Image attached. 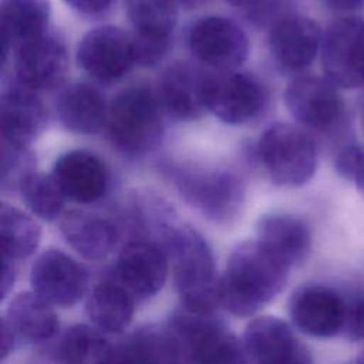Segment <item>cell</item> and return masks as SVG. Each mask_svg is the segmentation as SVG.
<instances>
[{
    "instance_id": "cell-2",
    "label": "cell",
    "mask_w": 364,
    "mask_h": 364,
    "mask_svg": "<svg viewBox=\"0 0 364 364\" xmlns=\"http://www.w3.org/2000/svg\"><path fill=\"white\" fill-rule=\"evenodd\" d=\"M171 262L172 279L183 309L213 313L220 304V277L206 239L188 225H176L161 245Z\"/></svg>"
},
{
    "instance_id": "cell-12",
    "label": "cell",
    "mask_w": 364,
    "mask_h": 364,
    "mask_svg": "<svg viewBox=\"0 0 364 364\" xmlns=\"http://www.w3.org/2000/svg\"><path fill=\"white\" fill-rule=\"evenodd\" d=\"M284 104L301 128L327 131L343 117L344 102L326 77L299 75L284 91Z\"/></svg>"
},
{
    "instance_id": "cell-24",
    "label": "cell",
    "mask_w": 364,
    "mask_h": 364,
    "mask_svg": "<svg viewBox=\"0 0 364 364\" xmlns=\"http://www.w3.org/2000/svg\"><path fill=\"white\" fill-rule=\"evenodd\" d=\"M111 364H183L169 328L146 326L114 346Z\"/></svg>"
},
{
    "instance_id": "cell-17",
    "label": "cell",
    "mask_w": 364,
    "mask_h": 364,
    "mask_svg": "<svg viewBox=\"0 0 364 364\" xmlns=\"http://www.w3.org/2000/svg\"><path fill=\"white\" fill-rule=\"evenodd\" d=\"M323 34L307 16L284 14L270 27L269 50L276 65L286 73L306 70L321 50Z\"/></svg>"
},
{
    "instance_id": "cell-9",
    "label": "cell",
    "mask_w": 364,
    "mask_h": 364,
    "mask_svg": "<svg viewBox=\"0 0 364 364\" xmlns=\"http://www.w3.org/2000/svg\"><path fill=\"white\" fill-rule=\"evenodd\" d=\"M77 64L101 84L124 78L136 64L131 34L114 26H101L82 36L75 53Z\"/></svg>"
},
{
    "instance_id": "cell-25",
    "label": "cell",
    "mask_w": 364,
    "mask_h": 364,
    "mask_svg": "<svg viewBox=\"0 0 364 364\" xmlns=\"http://www.w3.org/2000/svg\"><path fill=\"white\" fill-rule=\"evenodd\" d=\"M3 320L14 331L17 340L30 343L46 341L58 330V317L53 306L33 290L14 296Z\"/></svg>"
},
{
    "instance_id": "cell-28",
    "label": "cell",
    "mask_w": 364,
    "mask_h": 364,
    "mask_svg": "<svg viewBox=\"0 0 364 364\" xmlns=\"http://www.w3.org/2000/svg\"><path fill=\"white\" fill-rule=\"evenodd\" d=\"M125 10L132 26V38L172 44L178 21L173 0H127Z\"/></svg>"
},
{
    "instance_id": "cell-15",
    "label": "cell",
    "mask_w": 364,
    "mask_h": 364,
    "mask_svg": "<svg viewBox=\"0 0 364 364\" xmlns=\"http://www.w3.org/2000/svg\"><path fill=\"white\" fill-rule=\"evenodd\" d=\"M168 264V255L161 245L134 239L121 249L112 279L127 289L134 299H149L165 284Z\"/></svg>"
},
{
    "instance_id": "cell-6",
    "label": "cell",
    "mask_w": 364,
    "mask_h": 364,
    "mask_svg": "<svg viewBox=\"0 0 364 364\" xmlns=\"http://www.w3.org/2000/svg\"><path fill=\"white\" fill-rule=\"evenodd\" d=\"M256 155L267 178L280 186H301L317 169V146L301 127L276 122L262 134Z\"/></svg>"
},
{
    "instance_id": "cell-29",
    "label": "cell",
    "mask_w": 364,
    "mask_h": 364,
    "mask_svg": "<svg viewBox=\"0 0 364 364\" xmlns=\"http://www.w3.org/2000/svg\"><path fill=\"white\" fill-rule=\"evenodd\" d=\"M0 239L1 259L18 263L37 250L41 229L31 216L3 202L0 208Z\"/></svg>"
},
{
    "instance_id": "cell-40",
    "label": "cell",
    "mask_w": 364,
    "mask_h": 364,
    "mask_svg": "<svg viewBox=\"0 0 364 364\" xmlns=\"http://www.w3.org/2000/svg\"><path fill=\"white\" fill-rule=\"evenodd\" d=\"M176 6H182L183 9H195L206 3L208 0H173Z\"/></svg>"
},
{
    "instance_id": "cell-32",
    "label": "cell",
    "mask_w": 364,
    "mask_h": 364,
    "mask_svg": "<svg viewBox=\"0 0 364 364\" xmlns=\"http://www.w3.org/2000/svg\"><path fill=\"white\" fill-rule=\"evenodd\" d=\"M37 172V158L30 146L1 142V191L18 192L21 183Z\"/></svg>"
},
{
    "instance_id": "cell-13",
    "label": "cell",
    "mask_w": 364,
    "mask_h": 364,
    "mask_svg": "<svg viewBox=\"0 0 364 364\" xmlns=\"http://www.w3.org/2000/svg\"><path fill=\"white\" fill-rule=\"evenodd\" d=\"M33 291L51 306L73 307L87 293V269L58 249L44 250L30 272Z\"/></svg>"
},
{
    "instance_id": "cell-31",
    "label": "cell",
    "mask_w": 364,
    "mask_h": 364,
    "mask_svg": "<svg viewBox=\"0 0 364 364\" xmlns=\"http://www.w3.org/2000/svg\"><path fill=\"white\" fill-rule=\"evenodd\" d=\"M18 193L31 213L46 222L60 220L64 213L65 196L51 175L34 172L21 183Z\"/></svg>"
},
{
    "instance_id": "cell-35",
    "label": "cell",
    "mask_w": 364,
    "mask_h": 364,
    "mask_svg": "<svg viewBox=\"0 0 364 364\" xmlns=\"http://www.w3.org/2000/svg\"><path fill=\"white\" fill-rule=\"evenodd\" d=\"M73 10L82 16L100 17L107 14L115 0H64Z\"/></svg>"
},
{
    "instance_id": "cell-27",
    "label": "cell",
    "mask_w": 364,
    "mask_h": 364,
    "mask_svg": "<svg viewBox=\"0 0 364 364\" xmlns=\"http://www.w3.org/2000/svg\"><path fill=\"white\" fill-rule=\"evenodd\" d=\"M0 13L6 53L50 30V0H1Z\"/></svg>"
},
{
    "instance_id": "cell-37",
    "label": "cell",
    "mask_w": 364,
    "mask_h": 364,
    "mask_svg": "<svg viewBox=\"0 0 364 364\" xmlns=\"http://www.w3.org/2000/svg\"><path fill=\"white\" fill-rule=\"evenodd\" d=\"M17 337L10 326L1 318V358H6L16 347Z\"/></svg>"
},
{
    "instance_id": "cell-41",
    "label": "cell",
    "mask_w": 364,
    "mask_h": 364,
    "mask_svg": "<svg viewBox=\"0 0 364 364\" xmlns=\"http://www.w3.org/2000/svg\"><path fill=\"white\" fill-rule=\"evenodd\" d=\"M357 364H364V348H363V351L357 357Z\"/></svg>"
},
{
    "instance_id": "cell-7",
    "label": "cell",
    "mask_w": 364,
    "mask_h": 364,
    "mask_svg": "<svg viewBox=\"0 0 364 364\" xmlns=\"http://www.w3.org/2000/svg\"><path fill=\"white\" fill-rule=\"evenodd\" d=\"M267 90L252 73L213 70L208 74L206 107L222 122L243 125L256 119L267 105Z\"/></svg>"
},
{
    "instance_id": "cell-42",
    "label": "cell",
    "mask_w": 364,
    "mask_h": 364,
    "mask_svg": "<svg viewBox=\"0 0 364 364\" xmlns=\"http://www.w3.org/2000/svg\"><path fill=\"white\" fill-rule=\"evenodd\" d=\"M361 127H363V131H364V107H363V112H361Z\"/></svg>"
},
{
    "instance_id": "cell-39",
    "label": "cell",
    "mask_w": 364,
    "mask_h": 364,
    "mask_svg": "<svg viewBox=\"0 0 364 364\" xmlns=\"http://www.w3.org/2000/svg\"><path fill=\"white\" fill-rule=\"evenodd\" d=\"M226 1L232 6H235V7L246 10L247 14H249L253 10H256L257 7H260L266 0H226Z\"/></svg>"
},
{
    "instance_id": "cell-18",
    "label": "cell",
    "mask_w": 364,
    "mask_h": 364,
    "mask_svg": "<svg viewBox=\"0 0 364 364\" xmlns=\"http://www.w3.org/2000/svg\"><path fill=\"white\" fill-rule=\"evenodd\" d=\"M209 71L189 61L168 65L156 92L165 112L179 121H195L208 112L206 82Z\"/></svg>"
},
{
    "instance_id": "cell-10",
    "label": "cell",
    "mask_w": 364,
    "mask_h": 364,
    "mask_svg": "<svg viewBox=\"0 0 364 364\" xmlns=\"http://www.w3.org/2000/svg\"><path fill=\"white\" fill-rule=\"evenodd\" d=\"M192 55L212 70H236L249 54V40L243 28L223 16H205L188 30Z\"/></svg>"
},
{
    "instance_id": "cell-38",
    "label": "cell",
    "mask_w": 364,
    "mask_h": 364,
    "mask_svg": "<svg viewBox=\"0 0 364 364\" xmlns=\"http://www.w3.org/2000/svg\"><path fill=\"white\" fill-rule=\"evenodd\" d=\"M326 3L337 10H353L361 7L364 4V0H326Z\"/></svg>"
},
{
    "instance_id": "cell-26",
    "label": "cell",
    "mask_w": 364,
    "mask_h": 364,
    "mask_svg": "<svg viewBox=\"0 0 364 364\" xmlns=\"http://www.w3.org/2000/svg\"><path fill=\"white\" fill-rule=\"evenodd\" d=\"M134 310L135 299L114 279L94 286L85 303L90 321L104 333L124 331L132 320Z\"/></svg>"
},
{
    "instance_id": "cell-23",
    "label": "cell",
    "mask_w": 364,
    "mask_h": 364,
    "mask_svg": "<svg viewBox=\"0 0 364 364\" xmlns=\"http://www.w3.org/2000/svg\"><path fill=\"white\" fill-rule=\"evenodd\" d=\"M257 240L289 267L303 264L311 250V232L304 220L289 213H269L259 219Z\"/></svg>"
},
{
    "instance_id": "cell-20",
    "label": "cell",
    "mask_w": 364,
    "mask_h": 364,
    "mask_svg": "<svg viewBox=\"0 0 364 364\" xmlns=\"http://www.w3.org/2000/svg\"><path fill=\"white\" fill-rule=\"evenodd\" d=\"M1 142L30 146L43 132L47 112L36 91L14 77L3 81L0 98Z\"/></svg>"
},
{
    "instance_id": "cell-4",
    "label": "cell",
    "mask_w": 364,
    "mask_h": 364,
    "mask_svg": "<svg viewBox=\"0 0 364 364\" xmlns=\"http://www.w3.org/2000/svg\"><path fill=\"white\" fill-rule=\"evenodd\" d=\"M171 179L186 205L215 223H230L242 212L246 189L233 171L200 165L166 164Z\"/></svg>"
},
{
    "instance_id": "cell-1",
    "label": "cell",
    "mask_w": 364,
    "mask_h": 364,
    "mask_svg": "<svg viewBox=\"0 0 364 364\" xmlns=\"http://www.w3.org/2000/svg\"><path fill=\"white\" fill-rule=\"evenodd\" d=\"M290 267L257 239L230 252L220 276V304L237 317H250L269 304L286 286Z\"/></svg>"
},
{
    "instance_id": "cell-19",
    "label": "cell",
    "mask_w": 364,
    "mask_h": 364,
    "mask_svg": "<svg viewBox=\"0 0 364 364\" xmlns=\"http://www.w3.org/2000/svg\"><path fill=\"white\" fill-rule=\"evenodd\" d=\"M243 346L253 364H313L307 347L279 317L253 318L245 330Z\"/></svg>"
},
{
    "instance_id": "cell-3",
    "label": "cell",
    "mask_w": 364,
    "mask_h": 364,
    "mask_svg": "<svg viewBox=\"0 0 364 364\" xmlns=\"http://www.w3.org/2000/svg\"><path fill=\"white\" fill-rule=\"evenodd\" d=\"M165 109L156 90L146 84L122 88L108 107V134L114 146L127 156L155 151L165 135Z\"/></svg>"
},
{
    "instance_id": "cell-33",
    "label": "cell",
    "mask_w": 364,
    "mask_h": 364,
    "mask_svg": "<svg viewBox=\"0 0 364 364\" xmlns=\"http://www.w3.org/2000/svg\"><path fill=\"white\" fill-rule=\"evenodd\" d=\"M334 165L338 175L353 181L364 196V148L354 144L346 145L337 152Z\"/></svg>"
},
{
    "instance_id": "cell-21",
    "label": "cell",
    "mask_w": 364,
    "mask_h": 364,
    "mask_svg": "<svg viewBox=\"0 0 364 364\" xmlns=\"http://www.w3.org/2000/svg\"><path fill=\"white\" fill-rule=\"evenodd\" d=\"M60 232L70 247L88 260L108 257L121 240V229L115 220L84 209L64 212Z\"/></svg>"
},
{
    "instance_id": "cell-8",
    "label": "cell",
    "mask_w": 364,
    "mask_h": 364,
    "mask_svg": "<svg viewBox=\"0 0 364 364\" xmlns=\"http://www.w3.org/2000/svg\"><path fill=\"white\" fill-rule=\"evenodd\" d=\"M321 67L326 78L340 88L364 87V20L343 17L323 34Z\"/></svg>"
},
{
    "instance_id": "cell-34",
    "label": "cell",
    "mask_w": 364,
    "mask_h": 364,
    "mask_svg": "<svg viewBox=\"0 0 364 364\" xmlns=\"http://www.w3.org/2000/svg\"><path fill=\"white\" fill-rule=\"evenodd\" d=\"M346 330L350 337L364 340V293L348 306Z\"/></svg>"
},
{
    "instance_id": "cell-16",
    "label": "cell",
    "mask_w": 364,
    "mask_h": 364,
    "mask_svg": "<svg viewBox=\"0 0 364 364\" xmlns=\"http://www.w3.org/2000/svg\"><path fill=\"white\" fill-rule=\"evenodd\" d=\"M50 175L65 199L80 205L100 202L107 196L111 185L105 162L87 149H71L58 156Z\"/></svg>"
},
{
    "instance_id": "cell-11",
    "label": "cell",
    "mask_w": 364,
    "mask_h": 364,
    "mask_svg": "<svg viewBox=\"0 0 364 364\" xmlns=\"http://www.w3.org/2000/svg\"><path fill=\"white\" fill-rule=\"evenodd\" d=\"M68 48L60 33H47L13 50L14 78L38 92L60 87L68 73Z\"/></svg>"
},
{
    "instance_id": "cell-30",
    "label": "cell",
    "mask_w": 364,
    "mask_h": 364,
    "mask_svg": "<svg viewBox=\"0 0 364 364\" xmlns=\"http://www.w3.org/2000/svg\"><path fill=\"white\" fill-rule=\"evenodd\" d=\"M114 346L94 326L75 324L58 343L60 364H111Z\"/></svg>"
},
{
    "instance_id": "cell-36",
    "label": "cell",
    "mask_w": 364,
    "mask_h": 364,
    "mask_svg": "<svg viewBox=\"0 0 364 364\" xmlns=\"http://www.w3.org/2000/svg\"><path fill=\"white\" fill-rule=\"evenodd\" d=\"M17 263L9 262V260H3V266H1V299H6L9 296V293L13 289V284L16 282V267Z\"/></svg>"
},
{
    "instance_id": "cell-22",
    "label": "cell",
    "mask_w": 364,
    "mask_h": 364,
    "mask_svg": "<svg viewBox=\"0 0 364 364\" xmlns=\"http://www.w3.org/2000/svg\"><path fill=\"white\" fill-rule=\"evenodd\" d=\"M55 115L64 129L91 135L107 124L108 107L97 87L74 81L60 90L55 100Z\"/></svg>"
},
{
    "instance_id": "cell-14",
    "label": "cell",
    "mask_w": 364,
    "mask_h": 364,
    "mask_svg": "<svg viewBox=\"0 0 364 364\" xmlns=\"http://www.w3.org/2000/svg\"><path fill=\"white\" fill-rule=\"evenodd\" d=\"M348 306L343 297L324 284H304L289 301L291 323L301 333L327 338L346 328Z\"/></svg>"
},
{
    "instance_id": "cell-5",
    "label": "cell",
    "mask_w": 364,
    "mask_h": 364,
    "mask_svg": "<svg viewBox=\"0 0 364 364\" xmlns=\"http://www.w3.org/2000/svg\"><path fill=\"white\" fill-rule=\"evenodd\" d=\"M166 327L183 364H249L243 343L213 313L175 311Z\"/></svg>"
}]
</instances>
